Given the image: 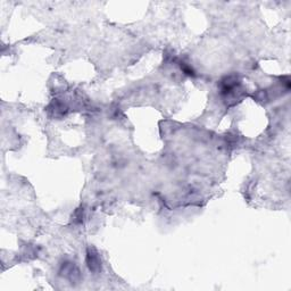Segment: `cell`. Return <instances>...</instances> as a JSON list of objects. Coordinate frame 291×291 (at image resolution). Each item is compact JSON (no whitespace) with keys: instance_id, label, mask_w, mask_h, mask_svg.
<instances>
[{"instance_id":"1","label":"cell","mask_w":291,"mask_h":291,"mask_svg":"<svg viewBox=\"0 0 291 291\" xmlns=\"http://www.w3.org/2000/svg\"><path fill=\"white\" fill-rule=\"evenodd\" d=\"M87 265L91 272L97 273L101 270V260L100 257L95 248L89 247L87 250Z\"/></svg>"}]
</instances>
